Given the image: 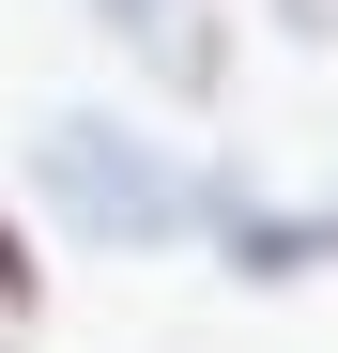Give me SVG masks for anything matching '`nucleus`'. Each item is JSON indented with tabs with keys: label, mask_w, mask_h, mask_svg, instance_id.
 Wrapping results in <instances>:
<instances>
[{
	"label": "nucleus",
	"mask_w": 338,
	"mask_h": 353,
	"mask_svg": "<svg viewBox=\"0 0 338 353\" xmlns=\"http://www.w3.org/2000/svg\"><path fill=\"white\" fill-rule=\"evenodd\" d=\"M108 16H123V31H154V16H185V0H108Z\"/></svg>",
	"instance_id": "nucleus-4"
},
{
	"label": "nucleus",
	"mask_w": 338,
	"mask_h": 353,
	"mask_svg": "<svg viewBox=\"0 0 338 353\" xmlns=\"http://www.w3.org/2000/svg\"><path fill=\"white\" fill-rule=\"evenodd\" d=\"M46 200H62L92 246H169L185 230V185H169V154H139L123 123H46Z\"/></svg>",
	"instance_id": "nucleus-1"
},
{
	"label": "nucleus",
	"mask_w": 338,
	"mask_h": 353,
	"mask_svg": "<svg viewBox=\"0 0 338 353\" xmlns=\"http://www.w3.org/2000/svg\"><path fill=\"white\" fill-rule=\"evenodd\" d=\"M0 353H16V338H0Z\"/></svg>",
	"instance_id": "nucleus-5"
},
{
	"label": "nucleus",
	"mask_w": 338,
	"mask_h": 353,
	"mask_svg": "<svg viewBox=\"0 0 338 353\" xmlns=\"http://www.w3.org/2000/svg\"><path fill=\"white\" fill-rule=\"evenodd\" d=\"M31 307V246H16V215H0V323Z\"/></svg>",
	"instance_id": "nucleus-3"
},
{
	"label": "nucleus",
	"mask_w": 338,
	"mask_h": 353,
	"mask_svg": "<svg viewBox=\"0 0 338 353\" xmlns=\"http://www.w3.org/2000/svg\"><path fill=\"white\" fill-rule=\"evenodd\" d=\"M215 215H231V230H215V246H231V276H292V261H308V230H277L261 200H215Z\"/></svg>",
	"instance_id": "nucleus-2"
}]
</instances>
